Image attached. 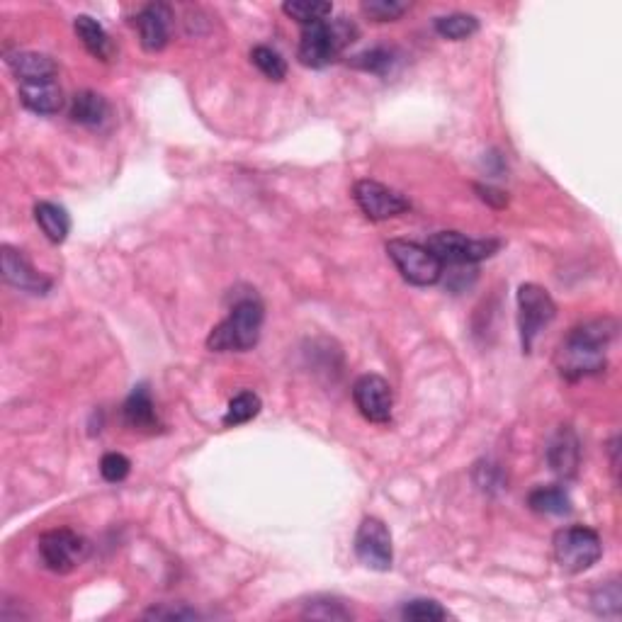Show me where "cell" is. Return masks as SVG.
Returning <instances> with one entry per match:
<instances>
[{"mask_svg": "<svg viewBox=\"0 0 622 622\" xmlns=\"http://www.w3.org/2000/svg\"><path fill=\"white\" fill-rule=\"evenodd\" d=\"M615 333H618V324L613 319H593L571 329L554 355L559 375L564 380L576 382L605 370L608 348Z\"/></svg>", "mask_w": 622, "mask_h": 622, "instance_id": "6da1fadb", "label": "cell"}, {"mask_svg": "<svg viewBox=\"0 0 622 622\" xmlns=\"http://www.w3.org/2000/svg\"><path fill=\"white\" fill-rule=\"evenodd\" d=\"M265 309L256 294L239 297L231 307L229 316L219 326H214L207 336V348L214 353H246L260 341Z\"/></svg>", "mask_w": 622, "mask_h": 622, "instance_id": "7a4b0ae2", "label": "cell"}, {"mask_svg": "<svg viewBox=\"0 0 622 622\" xmlns=\"http://www.w3.org/2000/svg\"><path fill=\"white\" fill-rule=\"evenodd\" d=\"M355 37H358V30L346 18L314 22V25L302 27L297 56L309 69H324L350 42H355Z\"/></svg>", "mask_w": 622, "mask_h": 622, "instance_id": "3957f363", "label": "cell"}, {"mask_svg": "<svg viewBox=\"0 0 622 622\" xmlns=\"http://www.w3.org/2000/svg\"><path fill=\"white\" fill-rule=\"evenodd\" d=\"M552 552L559 567L567 574H581V571H588L593 564H598V559L603 557V540L593 528L569 525V528L554 533Z\"/></svg>", "mask_w": 622, "mask_h": 622, "instance_id": "277c9868", "label": "cell"}, {"mask_svg": "<svg viewBox=\"0 0 622 622\" xmlns=\"http://www.w3.org/2000/svg\"><path fill=\"white\" fill-rule=\"evenodd\" d=\"M557 316V304H554L552 294L545 287L535 285V282H525L518 290V329H520V343H523L525 353H530L535 346L537 336L552 324Z\"/></svg>", "mask_w": 622, "mask_h": 622, "instance_id": "5b68a950", "label": "cell"}, {"mask_svg": "<svg viewBox=\"0 0 622 622\" xmlns=\"http://www.w3.org/2000/svg\"><path fill=\"white\" fill-rule=\"evenodd\" d=\"M387 256L394 260L397 270L409 285L431 287L440 282L445 273V265L435 258V253L416 241L394 239L387 243Z\"/></svg>", "mask_w": 622, "mask_h": 622, "instance_id": "8992f818", "label": "cell"}, {"mask_svg": "<svg viewBox=\"0 0 622 622\" xmlns=\"http://www.w3.org/2000/svg\"><path fill=\"white\" fill-rule=\"evenodd\" d=\"M426 248L435 253V258L443 265H472L494 256L501 248V241L469 239V236L460 234V231H438V234H433L428 239Z\"/></svg>", "mask_w": 622, "mask_h": 622, "instance_id": "52a82bcc", "label": "cell"}, {"mask_svg": "<svg viewBox=\"0 0 622 622\" xmlns=\"http://www.w3.org/2000/svg\"><path fill=\"white\" fill-rule=\"evenodd\" d=\"M39 557L54 574H69L88 557V540L69 528L47 530L39 537Z\"/></svg>", "mask_w": 622, "mask_h": 622, "instance_id": "ba28073f", "label": "cell"}, {"mask_svg": "<svg viewBox=\"0 0 622 622\" xmlns=\"http://www.w3.org/2000/svg\"><path fill=\"white\" fill-rule=\"evenodd\" d=\"M355 557L360 559L363 567L372 571L392 569L394 562L392 535H389V528L380 518L367 516L363 518V523L358 525V533H355Z\"/></svg>", "mask_w": 622, "mask_h": 622, "instance_id": "9c48e42d", "label": "cell"}, {"mask_svg": "<svg viewBox=\"0 0 622 622\" xmlns=\"http://www.w3.org/2000/svg\"><path fill=\"white\" fill-rule=\"evenodd\" d=\"M353 200L370 222H387L411 209V202L404 195L377 180H358L353 185Z\"/></svg>", "mask_w": 622, "mask_h": 622, "instance_id": "30bf717a", "label": "cell"}, {"mask_svg": "<svg viewBox=\"0 0 622 622\" xmlns=\"http://www.w3.org/2000/svg\"><path fill=\"white\" fill-rule=\"evenodd\" d=\"M353 401L358 406V411L367 418L370 423H389L392 421V409H394V392L392 384L384 380L382 375H370L358 377L353 384Z\"/></svg>", "mask_w": 622, "mask_h": 622, "instance_id": "8fae6325", "label": "cell"}, {"mask_svg": "<svg viewBox=\"0 0 622 622\" xmlns=\"http://www.w3.org/2000/svg\"><path fill=\"white\" fill-rule=\"evenodd\" d=\"M137 30L141 47L146 52L156 54L163 52L171 42L173 32V10L168 3H149L146 8L139 10L137 15Z\"/></svg>", "mask_w": 622, "mask_h": 622, "instance_id": "7c38bea8", "label": "cell"}, {"mask_svg": "<svg viewBox=\"0 0 622 622\" xmlns=\"http://www.w3.org/2000/svg\"><path fill=\"white\" fill-rule=\"evenodd\" d=\"M0 260H3L5 282L13 285L15 290L30 294H47L52 290V280L39 273L35 265L25 258V253L18 251V248L3 246L0 248Z\"/></svg>", "mask_w": 622, "mask_h": 622, "instance_id": "4fadbf2b", "label": "cell"}, {"mask_svg": "<svg viewBox=\"0 0 622 622\" xmlns=\"http://www.w3.org/2000/svg\"><path fill=\"white\" fill-rule=\"evenodd\" d=\"M20 103L35 115H56L64 110V90H61L56 78L47 81H25L18 88Z\"/></svg>", "mask_w": 622, "mask_h": 622, "instance_id": "5bb4252c", "label": "cell"}, {"mask_svg": "<svg viewBox=\"0 0 622 622\" xmlns=\"http://www.w3.org/2000/svg\"><path fill=\"white\" fill-rule=\"evenodd\" d=\"M581 450H579V438L571 431L569 426H562L557 435L550 440V448H547V462H550L552 472L559 477L569 479L574 477L576 469H579Z\"/></svg>", "mask_w": 622, "mask_h": 622, "instance_id": "9a60e30c", "label": "cell"}, {"mask_svg": "<svg viewBox=\"0 0 622 622\" xmlns=\"http://www.w3.org/2000/svg\"><path fill=\"white\" fill-rule=\"evenodd\" d=\"M124 423L139 433H156L161 428L154 399H151V392L146 384L134 387L132 394L124 401Z\"/></svg>", "mask_w": 622, "mask_h": 622, "instance_id": "2e32d148", "label": "cell"}, {"mask_svg": "<svg viewBox=\"0 0 622 622\" xmlns=\"http://www.w3.org/2000/svg\"><path fill=\"white\" fill-rule=\"evenodd\" d=\"M5 64L13 71V76L20 83L25 81H47V78H56L59 66L54 64L52 56L39 52H15L5 56Z\"/></svg>", "mask_w": 622, "mask_h": 622, "instance_id": "e0dca14e", "label": "cell"}, {"mask_svg": "<svg viewBox=\"0 0 622 622\" xmlns=\"http://www.w3.org/2000/svg\"><path fill=\"white\" fill-rule=\"evenodd\" d=\"M71 120L81 127H103L110 117V103L95 90H81L71 98V110H69Z\"/></svg>", "mask_w": 622, "mask_h": 622, "instance_id": "ac0fdd59", "label": "cell"}, {"mask_svg": "<svg viewBox=\"0 0 622 622\" xmlns=\"http://www.w3.org/2000/svg\"><path fill=\"white\" fill-rule=\"evenodd\" d=\"M73 27H76V35L83 42V47H86L95 59H100V61L112 59L115 47H112L110 35H107L105 27L100 25L98 20L90 18V15H78L76 22H73Z\"/></svg>", "mask_w": 622, "mask_h": 622, "instance_id": "d6986e66", "label": "cell"}, {"mask_svg": "<svg viewBox=\"0 0 622 622\" xmlns=\"http://www.w3.org/2000/svg\"><path fill=\"white\" fill-rule=\"evenodd\" d=\"M528 506L540 516H569L571 513V496L564 486L550 484L537 486L528 494Z\"/></svg>", "mask_w": 622, "mask_h": 622, "instance_id": "ffe728a7", "label": "cell"}, {"mask_svg": "<svg viewBox=\"0 0 622 622\" xmlns=\"http://www.w3.org/2000/svg\"><path fill=\"white\" fill-rule=\"evenodd\" d=\"M35 219L39 229H42V234L52 243H64L69 239L71 217L61 205H54V202H37Z\"/></svg>", "mask_w": 622, "mask_h": 622, "instance_id": "44dd1931", "label": "cell"}, {"mask_svg": "<svg viewBox=\"0 0 622 622\" xmlns=\"http://www.w3.org/2000/svg\"><path fill=\"white\" fill-rule=\"evenodd\" d=\"M435 32L443 39H450V42H465V39L479 32V20L467 13L443 15V18L435 20Z\"/></svg>", "mask_w": 622, "mask_h": 622, "instance_id": "7402d4cb", "label": "cell"}, {"mask_svg": "<svg viewBox=\"0 0 622 622\" xmlns=\"http://www.w3.org/2000/svg\"><path fill=\"white\" fill-rule=\"evenodd\" d=\"M282 13L302 27L314 25V22H324L333 13L331 3H321V0H290L282 5Z\"/></svg>", "mask_w": 622, "mask_h": 622, "instance_id": "603a6c76", "label": "cell"}, {"mask_svg": "<svg viewBox=\"0 0 622 622\" xmlns=\"http://www.w3.org/2000/svg\"><path fill=\"white\" fill-rule=\"evenodd\" d=\"M263 409L260 397L256 392H241L229 401V409L224 414V426H241V423L253 421Z\"/></svg>", "mask_w": 622, "mask_h": 622, "instance_id": "cb8c5ba5", "label": "cell"}, {"mask_svg": "<svg viewBox=\"0 0 622 622\" xmlns=\"http://www.w3.org/2000/svg\"><path fill=\"white\" fill-rule=\"evenodd\" d=\"M302 615L307 620H324V622H333V620H353V613L343 605L341 601L329 596H319V598H311L309 603H304Z\"/></svg>", "mask_w": 622, "mask_h": 622, "instance_id": "d4e9b609", "label": "cell"}, {"mask_svg": "<svg viewBox=\"0 0 622 622\" xmlns=\"http://www.w3.org/2000/svg\"><path fill=\"white\" fill-rule=\"evenodd\" d=\"M401 618L411 622H440L448 620V610L433 598H414L401 608Z\"/></svg>", "mask_w": 622, "mask_h": 622, "instance_id": "484cf974", "label": "cell"}, {"mask_svg": "<svg viewBox=\"0 0 622 622\" xmlns=\"http://www.w3.org/2000/svg\"><path fill=\"white\" fill-rule=\"evenodd\" d=\"M591 605L603 618H618L622 608V591L618 581H608V584L598 586L591 596Z\"/></svg>", "mask_w": 622, "mask_h": 622, "instance_id": "4316f807", "label": "cell"}, {"mask_svg": "<svg viewBox=\"0 0 622 622\" xmlns=\"http://www.w3.org/2000/svg\"><path fill=\"white\" fill-rule=\"evenodd\" d=\"M350 64L355 66V69L360 71H367V73H377V76H384V73L392 71L394 66V52L387 47H372L367 49V52L353 56V61Z\"/></svg>", "mask_w": 622, "mask_h": 622, "instance_id": "83f0119b", "label": "cell"}, {"mask_svg": "<svg viewBox=\"0 0 622 622\" xmlns=\"http://www.w3.org/2000/svg\"><path fill=\"white\" fill-rule=\"evenodd\" d=\"M251 61L256 64V69L263 73L265 78H270V81H277V83L285 81L287 64H285V59L275 52V49L256 47L251 52Z\"/></svg>", "mask_w": 622, "mask_h": 622, "instance_id": "f1b7e54d", "label": "cell"}, {"mask_svg": "<svg viewBox=\"0 0 622 622\" xmlns=\"http://www.w3.org/2000/svg\"><path fill=\"white\" fill-rule=\"evenodd\" d=\"M409 10V3H399V0H365L363 13L375 22H394Z\"/></svg>", "mask_w": 622, "mask_h": 622, "instance_id": "f546056e", "label": "cell"}, {"mask_svg": "<svg viewBox=\"0 0 622 622\" xmlns=\"http://www.w3.org/2000/svg\"><path fill=\"white\" fill-rule=\"evenodd\" d=\"M129 469H132V462L122 452H107V455H103V460H100V474L110 484L124 482L129 477Z\"/></svg>", "mask_w": 622, "mask_h": 622, "instance_id": "4dcf8cb0", "label": "cell"}, {"mask_svg": "<svg viewBox=\"0 0 622 622\" xmlns=\"http://www.w3.org/2000/svg\"><path fill=\"white\" fill-rule=\"evenodd\" d=\"M144 618L149 620H197L200 618V613L192 608H185V605H178V608H173V605H158V608H151L146 610Z\"/></svg>", "mask_w": 622, "mask_h": 622, "instance_id": "1f68e13d", "label": "cell"}, {"mask_svg": "<svg viewBox=\"0 0 622 622\" xmlns=\"http://www.w3.org/2000/svg\"><path fill=\"white\" fill-rule=\"evenodd\" d=\"M477 192H479V197H482L484 202H489L491 207H506L508 205L506 192H501V190H496V188H489V185H477Z\"/></svg>", "mask_w": 622, "mask_h": 622, "instance_id": "d6a6232c", "label": "cell"}]
</instances>
